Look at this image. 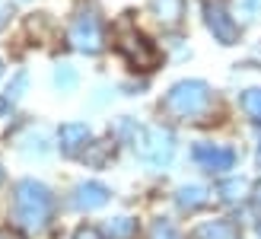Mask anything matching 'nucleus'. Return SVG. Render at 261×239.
<instances>
[{
    "instance_id": "nucleus-21",
    "label": "nucleus",
    "mask_w": 261,
    "mask_h": 239,
    "mask_svg": "<svg viewBox=\"0 0 261 239\" xmlns=\"http://www.w3.org/2000/svg\"><path fill=\"white\" fill-rule=\"evenodd\" d=\"M73 239H102V233H99L96 227H80Z\"/></svg>"
},
{
    "instance_id": "nucleus-12",
    "label": "nucleus",
    "mask_w": 261,
    "mask_h": 239,
    "mask_svg": "<svg viewBox=\"0 0 261 239\" xmlns=\"http://www.w3.org/2000/svg\"><path fill=\"white\" fill-rule=\"evenodd\" d=\"M150 7H153L156 19H160L163 26H178L181 10H185V4H181V0H150Z\"/></svg>"
},
{
    "instance_id": "nucleus-11",
    "label": "nucleus",
    "mask_w": 261,
    "mask_h": 239,
    "mask_svg": "<svg viewBox=\"0 0 261 239\" xmlns=\"http://www.w3.org/2000/svg\"><path fill=\"white\" fill-rule=\"evenodd\" d=\"M175 201H178L181 210H198V207H204L207 201H211V195H207L204 185H181Z\"/></svg>"
},
{
    "instance_id": "nucleus-18",
    "label": "nucleus",
    "mask_w": 261,
    "mask_h": 239,
    "mask_svg": "<svg viewBox=\"0 0 261 239\" xmlns=\"http://www.w3.org/2000/svg\"><path fill=\"white\" fill-rule=\"evenodd\" d=\"M55 83H58L61 89H73V86H76L73 67H67V64H64V67H58V70H55Z\"/></svg>"
},
{
    "instance_id": "nucleus-20",
    "label": "nucleus",
    "mask_w": 261,
    "mask_h": 239,
    "mask_svg": "<svg viewBox=\"0 0 261 239\" xmlns=\"http://www.w3.org/2000/svg\"><path fill=\"white\" fill-rule=\"evenodd\" d=\"M153 239H178V233L172 230V223H156V227H153Z\"/></svg>"
},
{
    "instance_id": "nucleus-16",
    "label": "nucleus",
    "mask_w": 261,
    "mask_h": 239,
    "mask_svg": "<svg viewBox=\"0 0 261 239\" xmlns=\"http://www.w3.org/2000/svg\"><path fill=\"white\" fill-rule=\"evenodd\" d=\"M242 109L252 115V122H261V86L245 89V96H242Z\"/></svg>"
},
{
    "instance_id": "nucleus-6",
    "label": "nucleus",
    "mask_w": 261,
    "mask_h": 239,
    "mask_svg": "<svg viewBox=\"0 0 261 239\" xmlns=\"http://www.w3.org/2000/svg\"><path fill=\"white\" fill-rule=\"evenodd\" d=\"M204 19H207V29L214 32V38L220 45H232L239 38V22L226 13L223 0H207L204 4Z\"/></svg>"
},
{
    "instance_id": "nucleus-23",
    "label": "nucleus",
    "mask_w": 261,
    "mask_h": 239,
    "mask_svg": "<svg viewBox=\"0 0 261 239\" xmlns=\"http://www.w3.org/2000/svg\"><path fill=\"white\" fill-rule=\"evenodd\" d=\"M7 109H10V99H7V96H0V115H4Z\"/></svg>"
},
{
    "instance_id": "nucleus-1",
    "label": "nucleus",
    "mask_w": 261,
    "mask_h": 239,
    "mask_svg": "<svg viewBox=\"0 0 261 239\" xmlns=\"http://www.w3.org/2000/svg\"><path fill=\"white\" fill-rule=\"evenodd\" d=\"M51 192L45 188L42 182L35 179H22L16 185V195H13V210H16V220L22 230L29 233H38L48 227L51 220Z\"/></svg>"
},
{
    "instance_id": "nucleus-14",
    "label": "nucleus",
    "mask_w": 261,
    "mask_h": 239,
    "mask_svg": "<svg viewBox=\"0 0 261 239\" xmlns=\"http://www.w3.org/2000/svg\"><path fill=\"white\" fill-rule=\"evenodd\" d=\"M245 195H249V179H229V182L220 185V198H223V201H229V204L242 201Z\"/></svg>"
},
{
    "instance_id": "nucleus-17",
    "label": "nucleus",
    "mask_w": 261,
    "mask_h": 239,
    "mask_svg": "<svg viewBox=\"0 0 261 239\" xmlns=\"http://www.w3.org/2000/svg\"><path fill=\"white\" fill-rule=\"evenodd\" d=\"M258 10H261V0H236V16H232V19L252 22L258 16Z\"/></svg>"
},
{
    "instance_id": "nucleus-9",
    "label": "nucleus",
    "mask_w": 261,
    "mask_h": 239,
    "mask_svg": "<svg viewBox=\"0 0 261 239\" xmlns=\"http://www.w3.org/2000/svg\"><path fill=\"white\" fill-rule=\"evenodd\" d=\"M109 201V188L106 185H99V182H83V185H76V195H73V204L80 207V210H96Z\"/></svg>"
},
{
    "instance_id": "nucleus-22",
    "label": "nucleus",
    "mask_w": 261,
    "mask_h": 239,
    "mask_svg": "<svg viewBox=\"0 0 261 239\" xmlns=\"http://www.w3.org/2000/svg\"><path fill=\"white\" fill-rule=\"evenodd\" d=\"M13 16V7H10V0H0V29L7 26V19Z\"/></svg>"
},
{
    "instance_id": "nucleus-4",
    "label": "nucleus",
    "mask_w": 261,
    "mask_h": 239,
    "mask_svg": "<svg viewBox=\"0 0 261 239\" xmlns=\"http://www.w3.org/2000/svg\"><path fill=\"white\" fill-rule=\"evenodd\" d=\"M67 38H70V45L76 51H83V55H96V51L102 48V42H106V38H102V22H99V16H96V13H89V10H83L80 16L73 19Z\"/></svg>"
},
{
    "instance_id": "nucleus-5",
    "label": "nucleus",
    "mask_w": 261,
    "mask_h": 239,
    "mask_svg": "<svg viewBox=\"0 0 261 239\" xmlns=\"http://www.w3.org/2000/svg\"><path fill=\"white\" fill-rule=\"evenodd\" d=\"M118 51L127 58L130 67H137V70H153L156 64H160V51H156L147 42V35H140V32H121L118 35Z\"/></svg>"
},
{
    "instance_id": "nucleus-10",
    "label": "nucleus",
    "mask_w": 261,
    "mask_h": 239,
    "mask_svg": "<svg viewBox=\"0 0 261 239\" xmlns=\"http://www.w3.org/2000/svg\"><path fill=\"white\" fill-rule=\"evenodd\" d=\"M191 239H239V230L232 220H211V223H201L191 233Z\"/></svg>"
},
{
    "instance_id": "nucleus-7",
    "label": "nucleus",
    "mask_w": 261,
    "mask_h": 239,
    "mask_svg": "<svg viewBox=\"0 0 261 239\" xmlns=\"http://www.w3.org/2000/svg\"><path fill=\"white\" fill-rule=\"evenodd\" d=\"M194 163L207 172H217V176H223L236 166V150L232 147H223V144H194Z\"/></svg>"
},
{
    "instance_id": "nucleus-3",
    "label": "nucleus",
    "mask_w": 261,
    "mask_h": 239,
    "mask_svg": "<svg viewBox=\"0 0 261 239\" xmlns=\"http://www.w3.org/2000/svg\"><path fill=\"white\" fill-rule=\"evenodd\" d=\"M134 153L147 163L150 169H166L172 163V153H175V137L172 131H166L160 125H150V128H137L134 131Z\"/></svg>"
},
{
    "instance_id": "nucleus-15",
    "label": "nucleus",
    "mask_w": 261,
    "mask_h": 239,
    "mask_svg": "<svg viewBox=\"0 0 261 239\" xmlns=\"http://www.w3.org/2000/svg\"><path fill=\"white\" fill-rule=\"evenodd\" d=\"M93 147L96 150H83V156H86V163H93V166H102V163H106V159L115 153V144L112 140H102V144H93Z\"/></svg>"
},
{
    "instance_id": "nucleus-25",
    "label": "nucleus",
    "mask_w": 261,
    "mask_h": 239,
    "mask_svg": "<svg viewBox=\"0 0 261 239\" xmlns=\"http://www.w3.org/2000/svg\"><path fill=\"white\" fill-rule=\"evenodd\" d=\"M0 182H4V169H0Z\"/></svg>"
},
{
    "instance_id": "nucleus-8",
    "label": "nucleus",
    "mask_w": 261,
    "mask_h": 239,
    "mask_svg": "<svg viewBox=\"0 0 261 239\" xmlns=\"http://www.w3.org/2000/svg\"><path fill=\"white\" fill-rule=\"evenodd\" d=\"M89 128L80 125V122H70V125H61L58 131V140H61V153H67V156H80L86 147H89Z\"/></svg>"
},
{
    "instance_id": "nucleus-2",
    "label": "nucleus",
    "mask_w": 261,
    "mask_h": 239,
    "mask_svg": "<svg viewBox=\"0 0 261 239\" xmlns=\"http://www.w3.org/2000/svg\"><path fill=\"white\" fill-rule=\"evenodd\" d=\"M166 112H172L175 118H201L207 109H211V86L204 80H181L172 89L166 92Z\"/></svg>"
},
{
    "instance_id": "nucleus-24",
    "label": "nucleus",
    "mask_w": 261,
    "mask_h": 239,
    "mask_svg": "<svg viewBox=\"0 0 261 239\" xmlns=\"http://www.w3.org/2000/svg\"><path fill=\"white\" fill-rule=\"evenodd\" d=\"M0 239H19V236H13V233H0Z\"/></svg>"
},
{
    "instance_id": "nucleus-26",
    "label": "nucleus",
    "mask_w": 261,
    "mask_h": 239,
    "mask_svg": "<svg viewBox=\"0 0 261 239\" xmlns=\"http://www.w3.org/2000/svg\"><path fill=\"white\" fill-rule=\"evenodd\" d=\"M258 163H261V150H258Z\"/></svg>"
},
{
    "instance_id": "nucleus-13",
    "label": "nucleus",
    "mask_w": 261,
    "mask_h": 239,
    "mask_svg": "<svg viewBox=\"0 0 261 239\" xmlns=\"http://www.w3.org/2000/svg\"><path fill=\"white\" fill-rule=\"evenodd\" d=\"M134 236H137L134 217H115L106 223V239H134Z\"/></svg>"
},
{
    "instance_id": "nucleus-19",
    "label": "nucleus",
    "mask_w": 261,
    "mask_h": 239,
    "mask_svg": "<svg viewBox=\"0 0 261 239\" xmlns=\"http://www.w3.org/2000/svg\"><path fill=\"white\" fill-rule=\"evenodd\" d=\"M22 86H25V74L19 70L16 80H13V83L7 86V99H10V102H13V99H19V96H22Z\"/></svg>"
}]
</instances>
